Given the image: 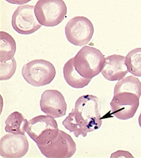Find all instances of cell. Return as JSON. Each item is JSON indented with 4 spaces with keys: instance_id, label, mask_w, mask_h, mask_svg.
<instances>
[{
    "instance_id": "cell-1",
    "label": "cell",
    "mask_w": 141,
    "mask_h": 158,
    "mask_svg": "<svg viewBox=\"0 0 141 158\" xmlns=\"http://www.w3.org/2000/svg\"><path fill=\"white\" fill-rule=\"evenodd\" d=\"M101 104L99 98L90 94L83 95L77 100L75 109L62 122V124L76 138L99 129L102 126Z\"/></svg>"
},
{
    "instance_id": "cell-2",
    "label": "cell",
    "mask_w": 141,
    "mask_h": 158,
    "mask_svg": "<svg viewBox=\"0 0 141 158\" xmlns=\"http://www.w3.org/2000/svg\"><path fill=\"white\" fill-rule=\"evenodd\" d=\"M104 58L99 50L85 46L73 58V64L80 75L86 79H92L101 72Z\"/></svg>"
},
{
    "instance_id": "cell-3",
    "label": "cell",
    "mask_w": 141,
    "mask_h": 158,
    "mask_svg": "<svg viewBox=\"0 0 141 158\" xmlns=\"http://www.w3.org/2000/svg\"><path fill=\"white\" fill-rule=\"evenodd\" d=\"M58 125L54 118L40 115L28 121L26 132L37 146L47 144L54 139L59 132Z\"/></svg>"
},
{
    "instance_id": "cell-4",
    "label": "cell",
    "mask_w": 141,
    "mask_h": 158,
    "mask_svg": "<svg viewBox=\"0 0 141 158\" xmlns=\"http://www.w3.org/2000/svg\"><path fill=\"white\" fill-rule=\"evenodd\" d=\"M55 67L44 59L32 60L24 65L22 75L26 82L35 87L49 85L56 76Z\"/></svg>"
},
{
    "instance_id": "cell-5",
    "label": "cell",
    "mask_w": 141,
    "mask_h": 158,
    "mask_svg": "<svg viewBox=\"0 0 141 158\" xmlns=\"http://www.w3.org/2000/svg\"><path fill=\"white\" fill-rule=\"evenodd\" d=\"M67 7L63 0H38L34 13L42 25L54 27L60 23L66 16Z\"/></svg>"
},
{
    "instance_id": "cell-6",
    "label": "cell",
    "mask_w": 141,
    "mask_h": 158,
    "mask_svg": "<svg viewBox=\"0 0 141 158\" xmlns=\"http://www.w3.org/2000/svg\"><path fill=\"white\" fill-rule=\"evenodd\" d=\"M93 25L87 18L76 16L70 20L65 27L66 37L68 41L75 46L86 45L92 38Z\"/></svg>"
},
{
    "instance_id": "cell-7",
    "label": "cell",
    "mask_w": 141,
    "mask_h": 158,
    "mask_svg": "<svg viewBox=\"0 0 141 158\" xmlns=\"http://www.w3.org/2000/svg\"><path fill=\"white\" fill-rule=\"evenodd\" d=\"M37 147L43 155L49 158H71L76 151V143L71 136L59 130L54 139Z\"/></svg>"
},
{
    "instance_id": "cell-8",
    "label": "cell",
    "mask_w": 141,
    "mask_h": 158,
    "mask_svg": "<svg viewBox=\"0 0 141 158\" xmlns=\"http://www.w3.org/2000/svg\"><path fill=\"white\" fill-rule=\"evenodd\" d=\"M137 95L130 92H123L114 94L110 102L111 115L121 120L132 118L139 105Z\"/></svg>"
},
{
    "instance_id": "cell-9",
    "label": "cell",
    "mask_w": 141,
    "mask_h": 158,
    "mask_svg": "<svg viewBox=\"0 0 141 158\" xmlns=\"http://www.w3.org/2000/svg\"><path fill=\"white\" fill-rule=\"evenodd\" d=\"M35 16L34 6L25 5L18 6L12 15L11 25L19 34H33L42 26Z\"/></svg>"
},
{
    "instance_id": "cell-10",
    "label": "cell",
    "mask_w": 141,
    "mask_h": 158,
    "mask_svg": "<svg viewBox=\"0 0 141 158\" xmlns=\"http://www.w3.org/2000/svg\"><path fill=\"white\" fill-rule=\"evenodd\" d=\"M29 150V142L25 135L7 134L0 141V155L6 158L24 156Z\"/></svg>"
},
{
    "instance_id": "cell-11",
    "label": "cell",
    "mask_w": 141,
    "mask_h": 158,
    "mask_svg": "<svg viewBox=\"0 0 141 158\" xmlns=\"http://www.w3.org/2000/svg\"><path fill=\"white\" fill-rule=\"evenodd\" d=\"M40 106L42 111L54 118L65 116L67 109L64 97L56 90H45L42 95Z\"/></svg>"
},
{
    "instance_id": "cell-12",
    "label": "cell",
    "mask_w": 141,
    "mask_h": 158,
    "mask_svg": "<svg viewBox=\"0 0 141 158\" xmlns=\"http://www.w3.org/2000/svg\"><path fill=\"white\" fill-rule=\"evenodd\" d=\"M128 72L126 64V57L113 55L105 58L101 73L104 78L110 81H119Z\"/></svg>"
},
{
    "instance_id": "cell-13",
    "label": "cell",
    "mask_w": 141,
    "mask_h": 158,
    "mask_svg": "<svg viewBox=\"0 0 141 158\" xmlns=\"http://www.w3.org/2000/svg\"><path fill=\"white\" fill-rule=\"evenodd\" d=\"M64 77L68 85L77 89L82 88L87 86L92 79H86L79 74L76 71L73 64V58L65 63L63 68Z\"/></svg>"
},
{
    "instance_id": "cell-14",
    "label": "cell",
    "mask_w": 141,
    "mask_h": 158,
    "mask_svg": "<svg viewBox=\"0 0 141 158\" xmlns=\"http://www.w3.org/2000/svg\"><path fill=\"white\" fill-rule=\"evenodd\" d=\"M28 122L22 113L15 111L10 114L6 119L5 131L14 135H25Z\"/></svg>"
},
{
    "instance_id": "cell-15",
    "label": "cell",
    "mask_w": 141,
    "mask_h": 158,
    "mask_svg": "<svg viewBox=\"0 0 141 158\" xmlns=\"http://www.w3.org/2000/svg\"><path fill=\"white\" fill-rule=\"evenodd\" d=\"M16 43L10 34L0 32V62H6L14 58L16 52Z\"/></svg>"
},
{
    "instance_id": "cell-16",
    "label": "cell",
    "mask_w": 141,
    "mask_h": 158,
    "mask_svg": "<svg viewBox=\"0 0 141 158\" xmlns=\"http://www.w3.org/2000/svg\"><path fill=\"white\" fill-rule=\"evenodd\" d=\"M123 92L135 94L140 98L141 83L139 79L133 76H129L120 80L115 86L114 94Z\"/></svg>"
},
{
    "instance_id": "cell-17",
    "label": "cell",
    "mask_w": 141,
    "mask_h": 158,
    "mask_svg": "<svg viewBox=\"0 0 141 158\" xmlns=\"http://www.w3.org/2000/svg\"><path fill=\"white\" fill-rule=\"evenodd\" d=\"M128 72L136 77H141V48L132 50L126 57Z\"/></svg>"
},
{
    "instance_id": "cell-18",
    "label": "cell",
    "mask_w": 141,
    "mask_h": 158,
    "mask_svg": "<svg viewBox=\"0 0 141 158\" xmlns=\"http://www.w3.org/2000/svg\"><path fill=\"white\" fill-rule=\"evenodd\" d=\"M16 65L14 57L9 61L0 62V80L6 81L11 78L15 73Z\"/></svg>"
},
{
    "instance_id": "cell-19",
    "label": "cell",
    "mask_w": 141,
    "mask_h": 158,
    "mask_svg": "<svg viewBox=\"0 0 141 158\" xmlns=\"http://www.w3.org/2000/svg\"><path fill=\"white\" fill-rule=\"evenodd\" d=\"M6 2L11 4L15 5H22L27 4L32 0H5Z\"/></svg>"
},
{
    "instance_id": "cell-20",
    "label": "cell",
    "mask_w": 141,
    "mask_h": 158,
    "mask_svg": "<svg viewBox=\"0 0 141 158\" xmlns=\"http://www.w3.org/2000/svg\"><path fill=\"white\" fill-rule=\"evenodd\" d=\"M139 125L140 127L141 128V113L139 117Z\"/></svg>"
}]
</instances>
